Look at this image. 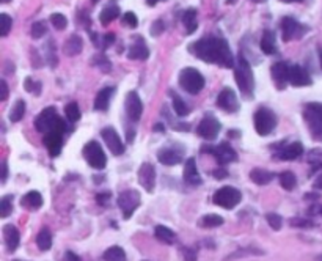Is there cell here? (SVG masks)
<instances>
[{
    "label": "cell",
    "mask_w": 322,
    "mask_h": 261,
    "mask_svg": "<svg viewBox=\"0 0 322 261\" xmlns=\"http://www.w3.org/2000/svg\"><path fill=\"white\" fill-rule=\"evenodd\" d=\"M192 50L206 63H217L223 68H233L234 66V58L228 47V43L222 38L206 36V38L198 40L193 44Z\"/></svg>",
    "instance_id": "obj_1"
},
{
    "label": "cell",
    "mask_w": 322,
    "mask_h": 261,
    "mask_svg": "<svg viewBox=\"0 0 322 261\" xmlns=\"http://www.w3.org/2000/svg\"><path fill=\"white\" fill-rule=\"evenodd\" d=\"M35 128L41 134H47L50 131H57L63 134L66 131V123L57 115L55 107H47L35 118Z\"/></svg>",
    "instance_id": "obj_2"
},
{
    "label": "cell",
    "mask_w": 322,
    "mask_h": 261,
    "mask_svg": "<svg viewBox=\"0 0 322 261\" xmlns=\"http://www.w3.org/2000/svg\"><path fill=\"white\" fill-rule=\"evenodd\" d=\"M179 85H181L187 93L198 95L205 88V77L195 68H185L179 74Z\"/></svg>",
    "instance_id": "obj_3"
},
{
    "label": "cell",
    "mask_w": 322,
    "mask_h": 261,
    "mask_svg": "<svg viewBox=\"0 0 322 261\" xmlns=\"http://www.w3.org/2000/svg\"><path fill=\"white\" fill-rule=\"evenodd\" d=\"M234 79L237 82L239 88L245 96H250L253 93V85H254V80H253V72L249 62L245 60L244 57H239V65L234 71Z\"/></svg>",
    "instance_id": "obj_4"
},
{
    "label": "cell",
    "mask_w": 322,
    "mask_h": 261,
    "mask_svg": "<svg viewBox=\"0 0 322 261\" xmlns=\"http://www.w3.org/2000/svg\"><path fill=\"white\" fill-rule=\"evenodd\" d=\"M305 120L308 123V128L313 134V137L322 140V104L318 102L306 104Z\"/></svg>",
    "instance_id": "obj_5"
},
{
    "label": "cell",
    "mask_w": 322,
    "mask_h": 261,
    "mask_svg": "<svg viewBox=\"0 0 322 261\" xmlns=\"http://www.w3.org/2000/svg\"><path fill=\"white\" fill-rule=\"evenodd\" d=\"M241 192H239L236 188H230V186H227V188H222L219 189L215 193H214V203L219 205L222 208H225V210H233L234 206H237L239 203H241Z\"/></svg>",
    "instance_id": "obj_6"
},
{
    "label": "cell",
    "mask_w": 322,
    "mask_h": 261,
    "mask_svg": "<svg viewBox=\"0 0 322 261\" xmlns=\"http://www.w3.org/2000/svg\"><path fill=\"white\" fill-rule=\"evenodd\" d=\"M84 156L87 162L92 166L93 168L96 170H102L104 167H106L107 164V158H106V153H104V150L101 148V145L98 143V142H88V143L85 145L84 148Z\"/></svg>",
    "instance_id": "obj_7"
},
{
    "label": "cell",
    "mask_w": 322,
    "mask_h": 261,
    "mask_svg": "<svg viewBox=\"0 0 322 261\" xmlns=\"http://www.w3.org/2000/svg\"><path fill=\"white\" fill-rule=\"evenodd\" d=\"M276 126V117L272 110L269 109H259L254 114V129L259 136H267L274 131Z\"/></svg>",
    "instance_id": "obj_8"
},
{
    "label": "cell",
    "mask_w": 322,
    "mask_h": 261,
    "mask_svg": "<svg viewBox=\"0 0 322 261\" xmlns=\"http://www.w3.org/2000/svg\"><path fill=\"white\" fill-rule=\"evenodd\" d=\"M118 205L123 210L124 219H129L132 213L137 210V206L140 205V193L137 190H124L119 193L118 197Z\"/></svg>",
    "instance_id": "obj_9"
},
{
    "label": "cell",
    "mask_w": 322,
    "mask_h": 261,
    "mask_svg": "<svg viewBox=\"0 0 322 261\" xmlns=\"http://www.w3.org/2000/svg\"><path fill=\"white\" fill-rule=\"evenodd\" d=\"M220 128H222L220 121L217 120V118H214V117H206V118H203V120H201V123L198 124L197 132H198L200 137H203V139H206V140H212V139H215L217 136H219Z\"/></svg>",
    "instance_id": "obj_10"
},
{
    "label": "cell",
    "mask_w": 322,
    "mask_h": 261,
    "mask_svg": "<svg viewBox=\"0 0 322 261\" xmlns=\"http://www.w3.org/2000/svg\"><path fill=\"white\" fill-rule=\"evenodd\" d=\"M141 112H143V104H141L140 96L136 92H129L126 98V114L127 118L132 123H137L141 118Z\"/></svg>",
    "instance_id": "obj_11"
},
{
    "label": "cell",
    "mask_w": 322,
    "mask_h": 261,
    "mask_svg": "<svg viewBox=\"0 0 322 261\" xmlns=\"http://www.w3.org/2000/svg\"><path fill=\"white\" fill-rule=\"evenodd\" d=\"M101 136L104 139V142H106V145L109 146V150L112 151V154L115 156H119L124 153V145L121 139H119L118 132L114 129V128H104Z\"/></svg>",
    "instance_id": "obj_12"
},
{
    "label": "cell",
    "mask_w": 322,
    "mask_h": 261,
    "mask_svg": "<svg viewBox=\"0 0 322 261\" xmlns=\"http://www.w3.org/2000/svg\"><path fill=\"white\" fill-rule=\"evenodd\" d=\"M138 183L141 184V188H145L146 192H153L154 190V186H156V170L151 164H141V167L138 168Z\"/></svg>",
    "instance_id": "obj_13"
},
{
    "label": "cell",
    "mask_w": 322,
    "mask_h": 261,
    "mask_svg": "<svg viewBox=\"0 0 322 261\" xmlns=\"http://www.w3.org/2000/svg\"><path fill=\"white\" fill-rule=\"evenodd\" d=\"M217 106L223 110L230 112V114H233V112H236L239 109L236 93L231 90V88H225V90H222L220 95L217 96Z\"/></svg>",
    "instance_id": "obj_14"
},
{
    "label": "cell",
    "mask_w": 322,
    "mask_h": 261,
    "mask_svg": "<svg viewBox=\"0 0 322 261\" xmlns=\"http://www.w3.org/2000/svg\"><path fill=\"white\" fill-rule=\"evenodd\" d=\"M289 84L294 85V87H306V85H311V77L310 74L306 72L305 68L299 65L294 66H289Z\"/></svg>",
    "instance_id": "obj_15"
},
{
    "label": "cell",
    "mask_w": 322,
    "mask_h": 261,
    "mask_svg": "<svg viewBox=\"0 0 322 261\" xmlns=\"http://www.w3.org/2000/svg\"><path fill=\"white\" fill-rule=\"evenodd\" d=\"M44 145H46L49 154L52 158L60 154L62 151V145H63V134L57 132V131H50L47 134H44Z\"/></svg>",
    "instance_id": "obj_16"
},
{
    "label": "cell",
    "mask_w": 322,
    "mask_h": 261,
    "mask_svg": "<svg viewBox=\"0 0 322 261\" xmlns=\"http://www.w3.org/2000/svg\"><path fill=\"white\" fill-rule=\"evenodd\" d=\"M271 72H272V79L276 84V87L284 88V85H286L288 82H289L288 80V77H289V66L286 63H283V62H278V63L272 65Z\"/></svg>",
    "instance_id": "obj_17"
},
{
    "label": "cell",
    "mask_w": 322,
    "mask_h": 261,
    "mask_svg": "<svg viewBox=\"0 0 322 261\" xmlns=\"http://www.w3.org/2000/svg\"><path fill=\"white\" fill-rule=\"evenodd\" d=\"M212 154L215 156V159L220 164H228V162H233L237 159L236 151L231 148V145L227 143V142H225V143H220L217 148H214Z\"/></svg>",
    "instance_id": "obj_18"
},
{
    "label": "cell",
    "mask_w": 322,
    "mask_h": 261,
    "mask_svg": "<svg viewBox=\"0 0 322 261\" xmlns=\"http://www.w3.org/2000/svg\"><path fill=\"white\" fill-rule=\"evenodd\" d=\"M184 181L190 186H198L201 184V176L197 170V162L193 158H190L189 161H185L184 166Z\"/></svg>",
    "instance_id": "obj_19"
},
{
    "label": "cell",
    "mask_w": 322,
    "mask_h": 261,
    "mask_svg": "<svg viewBox=\"0 0 322 261\" xmlns=\"http://www.w3.org/2000/svg\"><path fill=\"white\" fill-rule=\"evenodd\" d=\"M157 159H159V162L163 164V166H178V164L183 161V153L170 150V148H163V150L157 153Z\"/></svg>",
    "instance_id": "obj_20"
},
{
    "label": "cell",
    "mask_w": 322,
    "mask_h": 261,
    "mask_svg": "<svg viewBox=\"0 0 322 261\" xmlns=\"http://www.w3.org/2000/svg\"><path fill=\"white\" fill-rule=\"evenodd\" d=\"M3 237H5V244H6V249L8 250H16L18 245H19V239H21V235L18 228L8 223V225L3 227Z\"/></svg>",
    "instance_id": "obj_21"
},
{
    "label": "cell",
    "mask_w": 322,
    "mask_h": 261,
    "mask_svg": "<svg viewBox=\"0 0 322 261\" xmlns=\"http://www.w3.org/2000/svg\"><path fill=\"white\" fill-rule=\"evenodd\" d=\"M281 30H283V40L289 41V40H293L294 36L302 30V27H300V24H299L296 19L284 18L281 21Z\"/></svg>",
    "instance_id": "obj_22"
},
{
    "label": "cell",
    "mask_w": 322,
    "mask_h": 261,
    "mask_svg": "<svg viewBox=\"0 0 322 261\" xmlns=\"http://www.w3.org/2000/svg\"><path fill=\"white\" fill-rule=\"evenodd\" d=\"M127 57L132 58V60H146L149 57V50L146 47V44L143 40H137L136 43L129 47V52H127Z\"/></svg>",
    "instance_id": "obj_23"
},
{
    "label": "cell",
    "mask_w": 322,
    "mask_h": 261,
    "mask_svg": "<svg viewBox=\"0 0 322 261\" xmlns=\"http://www.w3.org/2000/svg\"><path fill=\"white\" fill-rule=\"evenodd\" d=\"M302 154H303V145L299 143V142H294V143L283 148V150L278 153V158L283 161H293V159L300 158Z\"/></svg>",
    "instance_id": "obj_24"
},
{
    "label": "cell",
    "mask_w": 322,
    "mask_h": 261,
    "mask_svg": "<svg viewBox=\"0 0 322 261\" xmlns=\"http://www.w3.org/2000/svg\"><path fill=\"white\" fill-rule=\"evenodd\" d=\"M115 93V87H107V88H102V90L98 93L94 99V109L96 110H107L109 109V104L112 99V95Z\"/></svg>",
    "instance_id": "obj_25"
},
{
    "label": "cell",
    "mask_w": 322,
    "mask_h": 261,
    "mask_svg": "<svg viewBox=\"0 0 322 261\" xmlns=\"http://www.w3.org/2000/svg\"><path fill=\"white\" fill-rule=\"evenodd\" d=\"M82 49H84V41H82V38H80V36H77V35H72L71 38L65 43V46H63V52L68 57L79 55L80 52H82Z\"/></svg>",
    "instance_id": "obj_26"
},
{
    "label": "cell",
    "mask_w": 322,
    "mask_h": 261,
    "mask_svg": "<svg viewBox=\"0 0 322 261\" xmlns=\"http://www.w3.org/2000/svg\"><path fill=\"white\" fill-rule=\"evenodd\" d=\"M261 50L264 52L266 55H272L276 52V46H275V33L272 30H264L263 36H261Z\"/></svg>",
    "instance_id": "obj_27"
},
{
    "label": "cell",
    "mask_w": 322,
    "mask_h": 261,
    "mask_svg": "<svg viewBox=\"0 0 322 261\" xmlns=\"http://www.w3.org/2000/svg\"><path fill=\"white\" fill-rule=\"evenodd\" d=\"M250 180L253 183H256L258 186H264V184H269L274 180V173L272 171L263 170V168H254L250 173Z\"/></svg>",
    "instance_id": "obj_28"
},
{
    "label": "cell",
    "mask_w": 322,
    "mask_h": 261,
    "mask_svg": "<svg viewBox=\"0 0 322 261\" xmlns=\"http://www.w3.org/2000/svg\"><path fill=\"white\" fill-rule=\"evenodd\" d=\"M154 235H156L157 239L163 244H173L176 241V235L170 228L163 227V225H157L154 230Z\"/></svg>",
    "instance_id": "obj_29"
},
{
    "label": "cell",
    "mask_w": 322,
    "mask_h": 261,
    "mask_svg": "<svg viewBox=\"0 0 322 261\" xmlns=\"http://www.w3.org/2000/svg\"><path fill=\"white\" fill-rule=\"evenodd\" d=\"M118 16H119V8H118V6L116 5H109V6H106V8L101 11L99 21H101V24L107 25V24H110L112 21H115Z\"/></svg>",
    "instance_id": "obj_30"
},
{
    "label": "cell",
    "mask_w": 322,
    "mask_h": 261,
    "mask_svg": "<svg viewBox=\"0 0 322 261\" xmlns=\"http://www.w3.org/2000/svg\"><path fill=\"white\" fill-rule=\"evenodd\" d=\"M183 24L185 25V30L189 32V33L195 32L197 27H198V24H197V11L193 10V8L187 10L184 13V16H183Z\"/></svg>",
    "instance_id": "obj_31"
},
{
    "label": "cell",
    "mask_w": 322,
    "mask_h": 261,
    "mask_svg": "<svg viewBox=\"0 0 322 261\" xmlns=\"http://www.w3.org/2000/svg\"><path fill=\"white\" fill-rule=\"evenodd\" d=\"M22 205L32 208V210H38V208H41V205H43L41 193H40V192H35V190L28 192L27 195L24 197V200H22Z\"/></svg>",
    "instance_id": "obj_32"
},
{
    "label": "cell",
    "mask_w": 322,
    "mask_h": 261,
    "mask_svg": "<svg viewBox=\"0 0 322 261\" xmlns=\"http://www.w3.org/2000/svg\"><path fill=\"white\" fill-rule=\"evenodd\" d=\"M198 225L203 227V228L220 227V225H223V217H220L219 214H207V215H205V217L200 219Z\"/></svg>",
    "instance_id": "obj_33"
},
{
    "label": "cell",
    "mask_w": 322,
    "mask_h": 261,
    "mask_svg": "<svg viewBox=\"0 0 322 261\" xmlns=\"http://www.w3.org/2000/svg\"><path fill=\"white\" fill-rule=\"evenodd\" d=\"M36 244H38V247L43 252L49 250L52 247V235H50V231L46 230V228L41 230L40 233H38V236H36Z\"/></svg>",
    "instance_id": "obj_34"
},
{
    "label": "cell",
    "mask_w": 322,
    "mask_h": 261,
    "mask_svg": "<svg viewBox=\"0 0 322 261\" xmlns=\"http://www.w3.org/2000/svg\"><path fill=\"white\" fill-rule=\"evenodd\" d=\"M104 260L106 261H126V253L121 247L114 245L104 252Z\"/></svg>",
    "instance_id": "obj_35"
},
{
    "label": "cell",
    "mask_w": 322,
    "mask_h": 261,
    "mask_svg": "<svg viewBox=\"0 0 322 261\" xmlns=\"http://www.w3.org/2000/svg\"><path fill=\"white\" fill-rule=\"evenodd\" d=\"M280 184L286 190H293L297 184V178L293 171H283V173L280 175Z\"/></svg>",
    "instance_id": "obj_36"
},
{
    "label": "cell",
    "mask_w": 322,
    "mask_h": 261,
    "mask_svg": "<svg viewBox=\"0 0 322 261\" xmlns=\"http://www.w3.org/2000/svg\"><path fill=\"white\" fill-rule=\"evenodd\" d=\"M24 114H25V102L22 101V99H19L16 104H14V107L11 109L10 120H11L13 123H18V121L22 120V117H24Z\"/></svg>",
    "instance_id": "obj_37"
},
{
    "label": "cell",
    "mask_w": 322,
    "mask_h": 261,
    "mask_svg": "<svg viewBox=\"0 0 322 261\" xmlns=\"http://www.w3.org/2000/svg\"><path fill=\"white\" fill-rule=\"evenodd\" d=\"M65 114H66V118H68L71 123H76L80 120V109L76 102H69L65 109Z\"/></svg>",
    "instance_id": "obj_38"
},
{
    "label": "cell",
    "mask_w": 322,
    "mask_h": 261,
    "mask_svg": "<svg viewBox=\"0 0 322 261\" xmlns=\"http://www.w3.org/2000/svg\"><path fill=\"white\" fill-rule=\"evenodd\" d=\"M173 96V110H175V114L178 115V117H185L187 114H189V109H187V106H185V102L179 98L178 95H171Z\"/></svg>",
    "instance_id": "obj_39"
},
{
    "label": "cell",
    "mask_w": 322,
    "mask_h": 261,
    "mask_svg": "<svg viewBox=\"0 0 322 261\" xmlns=\"http://www.w3.org/2000/svg\"><path fill=\"white\" fill-rule=\"evenodd\" d=\"M11 25H13V19L8 16V14L2 13L0 14V35L6 36L11 30Z\"/></svg>",
    "instance_id": "obj_40"
},
{
    "label": "cell",
    "mask_w": 322,
    "mask_h": 261,
    "mask_svg": "<svg viewBox=\"0 0 322 261\" xmlns=\"http://www.w3.org/2000/svg\"><path fill=\"white\" fill-rule=\"evenodd\" d=\"M50 22H52V25L57 28V30H65L66 25H68V19H66V16H63V14H60V13L52 14Z\"/></svg>",
    "instance_id": "obj_41"
},
{
    "label": "cell",
    "mask_w": 322,
    "mask_h": 261,
    "mask_svg": "<svg viewBox=\"0 0 322 261\" xmlns=\"http://www.w3.org/2000/svg\"><path fill=\"white\" fill-rule=\"evenodd\" d=\"M46 32H47V27L44 22H35V24L32 25V36L36 40L43 38V36L46 35Z\"/></svg>",
    "instance_id": "obj_42"
},
{
    "label": "cell",
    "mask_w": 322,
    "mask_h": 261,
    "mask_svg": "<svg viewBox=\"0 0 322 261\" xmlns=\"http://www.w3.org/2000/svg\"><path fill=\"white\" fill-rule=\"evenodd\" d=\"M266 219H267V223L271 225V228H274V230H280L281 228V223H283V220H281V217L276 213H269V214H266Z\"/></svg>",
    "instance_id": "obj_43"
},
{
    "label": "cell",
    "mask_w": 322,
    "mask_h": 261,
    "mask_svg": "<svg viewBox=\"0 0 322 261\" xmlns=\"http://www.w3.org/2000/svg\"><path fill=\"white\" fill-rule=\"evenodd\" d=\"M11 211H13V205H11L10 197H3L2 205H0V215H2V217H8Z\"/></svg>",
    "instance_id": "obj_44"
},
{
    "label": "cell",
    "mask_w": 322,
    "mask_h": 261,
    "mask_svg": "<svg viewBox=\"0 0 322 261\" xmlns=\"http://www.w3.org/2000/svg\"><path fill=\"white\" fill-rule=\"evenodd\" d=\"M41 84L40 82H33L30 77H27L25 79V82H24V88L27 92H30V93H35V95H40V92H41Z\"/></svg>",
    "instance_id": "obj_45"
},
{
    "label": "cell",
    "mask_w": 322,
    "mask_h": 261,
    "mask_svg": "<svg viewBox=\"0 0 322 261\" xmlns=\"http://www.w3.org/2000/svg\"><path fill=\"white\" fill-rule=\"evenodd\" d=\"M123 22H124V25L131 27V28H136L137 24H138V19H137V16L132 11H127L123 16Z\"/></svg>",
    "instance_id": "obj_46"
},
{
    "label": "cell",
    "mask_w": 322,
    "mask_h": 261,
    "mask_svg": "<svg viewBox=\"0 0 322 261\" xmlns=\"http://www.w3.org/2000/svg\"><path fill=\"white\" fill-rule=\"evenodd\" d=\"M8 99V85L5 80H0V101Z\"/></svg>",
    "instance_id": "obj_47"
},
{
    "label": "cell",
    "mask_w": 322,
    "mask_h": 261,
    "mask_svg": "<svg viewBox=\"0 0 322 261\" xmlns=\"http://www.w3.org/2000/svg\"><path fill=\"white\" fill-rule=\"evenodd\" d=\"M183 253H184V260H185V261H197V253H195V250H192V249H183Z\"/></svg>",
    "instance_id": "obj_48"
},
{
    "label": "cell",
    "mask_w": 322,
    "mask_h": 261,
    "mask_svg": "<svg viewBox=\"0 0 322 261\" xmlns=\"http://www.w3.org/2000/svg\"><path fill=\"white\" fill-rule=\"evenodd\" d=\"M163 32V24L161 21H157V22H154V25H153V28H151V33L154 35V36H157V35H161Z\"/></svg>",
    "instance_id": "obj_49"
},
{
    "label": "cell",
    "mask_w": 322,
    "mask_h": 261,
    "mask_svg": "<svg viewBox=\"0 0 322 261\" xmlns=\"http://www.w3.org/2000/svg\"><path fill=\"white\" fill-rule=\"evenodd\" d=\"M115 41V35L114 33H107L106 36H104V43H102V46L104 47H107V46H110L112 43Z\"/></svg>",
    "instance_id": "obj_50"
},
{
    "label": "cell",
    "mask_w": 322,
    "mask_h": 261,
    "mask_svg": "<svg viewBox=\"0 0 322 261\" xmlns=\"http://www.w3.org/2000/svg\"><path fill=\"white\" fill-rule=\"evenodd\" d=\"M217 180H222V178H225V176H228V173H227V170H222V168H219V170H214V173H212Z\"/></svg>",
    "instance_id": "obj_51"
},
{
    "label": "cell",
    "mask_w": 322,
    "mask_h": 261,
    "mask_svg": "<svg viewBox=\"0 0 322 261\" xmlns=\"http://www.w3.org/2000/svg\"><path fill=\"white\" fill-rule=\"evenodd\" d=\"M2 168H3V171H2V181H5L6 176H8V167H6V162L2 164Z\"/></svg>",
    "instance_id": "obj_52"
},
{
    "label": "cell",
    "mask_w": 322,
    "mask_h": 261,
    "mask_svg": "<svg viewBox=\"0 0 322 261\" xmlns=\"http://www.w3.org/2000/svg\"><path fill=\"white\" fill-rule=\"evenodd\" d=\"M68 258H69L71 261H80V260H79V257H76V255H74L72 252H68Z\"/></svg>",
    "instance_id": "obj_53"
},
{
    "label": "cell",
    "mask_w": 322,
    "mask_h": 261,
    "mask_svg": "<svg viewBox=\"0 0 322 261\" xmlns=\"http://www.w3.org/2000/svg\"><path fill=\"white\" fill-rule=\"evenodd\" d=\"M157 2H159V0H146V3H148V5H151V6H154Z\"/></svg>",
    "instance_id": "obj_54"
},
{
    "label": "cell",
    "mask_w": 322,
    "mask_h": 261,
    "mask_svg": "<svg viewBox=\"0 0 322 261\" xmlns=\"http://www.w3.org/2000/svg\"><path fill=\"white\" fill-rule=\"evenodd\" d=\"M319 62H321V68H322V47H319Z\"/></svg>",
    "instance_id": "obj_55"
},
{
    "label": "cell",
    "mask_w": 322,
    "mask_h": 261,
    "mask_svg": "<svg viewBox=\"0 0 322 261\" xmlns=\"http://www.w3.org/2000/svg\"><path fill=\"white\" fill-rule=\"evenodd\" d=\"M281 2H286V3H291V2H302V0H281Z\"/></svg>",
    "instance_id": "obj_56"
},
{
    "label": "cell",
    "mask_w": 322,
    "mask_h": 261,
    "mask_svg": "<svg viewBox=\"0 0 322 261\" xmlns=\"http://www.w3.org/2000/svg\"><path fill=\"white\" fill-rule=\"evenodd\" d=\"M227 2H228V3H234V2H236V0H227Z\"/></svg>",
    "instance_id": "obj_57"
},
{
    "label": "cell",
    "mask_w": 322,
    "mask_h": 261,
    "mask_svg": "<svg viewBox=\"0 0 322 261\" xmlns=\"http://www.w3.org/2000/svg\"><path fill=\"white\" fill-rule=\"evenodd\" d=\"M253 2H266V0H253Z\"/></svg>",
    "instance_id": "obj_58"
},
{
    "label": "cell",
    "mask_w": 322,
    "mask_h": 261,
    "mask_svg": "<svg viewBox=\"0 0 322 261\" xmlns=\"http://www.w3.org/2000/svg\"><path fill=\"white\" fill-rule=\"evenodd\" d=\"M2 2H3V3H8V2H10V0H2Z\"/></svg>",
    "instance_id": "obj_59"
},
{
    "label": "cell",
    "mask_w": 322,
    "mask_h": 261,
    "mask_svg": "<svg viewBox=\"0 0 322 261\" xmlns=\"http://www.w3.org/2000/svg\"><path fill=\"white\" fill-rule=\"evenodd\" d=\"M318 261H322V255H321V257L318 258Z\"/></svg>",
    "instance_id": "obj_60"
},
{
    "label": "cell",
    "mask_w": 322,
    "mask_h": 261,
    "mask_svg": "<svg viewBox=\"0 0 322 261\" xmlns=\"http://www.w3.org/2000/svg\"><path fill=\"white\" fill-rule=\"evenodd\" d=\"M145 261H148V260H145Z\"/></svg>",
    "instance_id": "obj_61"
},
{
    "label": "cell",
    "mask_w": 322,
    "mask_h": 261,
    "mask_svg": "<svg viewBox=\"0 0 322 261\" xmlns=\"http://www.w3.org/2000/svg\"><path fill=\"white\" fill-rule=\"evenodd\" d=\"M321 213H322V210H321Z\"/></svg>",
    "instance_id": "obj_62"
}]
</instances>
